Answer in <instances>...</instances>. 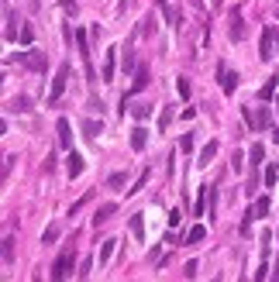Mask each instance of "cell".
<instances>
[{
  "instance_id": "cell-7",
  "label": "cell",
  "mask_w": 279,
  "mask_h": 282,
  "mask_svg": "<svg viewBox=\"0 0 279 282\" xmlns=\"http://www.w3.org/2000/svg\"><path fill=\"white\" fill-rule=\"evenodd\" d=\"M272 38H276V31L265 24V31H262V41H259V59L265 62V59H272L276 52H272Z\"/></svg>"
},
{
  "instance_id": "cell-18",
  "label": "cell",
  "mask_w": 279,
  "mask_h": 282,
  "mask_svg": "<svg viewBox=\"0 0 279 282\" xmlns=\"http://www.w3.org/2000/svg\"><path fill=\"white\" fill-rule=\"evenodd\" d=\"M276 86H279V76H269L259 90V100H272V96H276Z\"/></svg>"
},
{
  "instance_id": "cell-37",
  "label": "cell",
  "mask_w": 279,
  "mask_h": 282,
  "mask_svg": "<svg viewBox=\"0 0 279 282\" xmlns=\"http://www.w3.org/2000/svg\"><path fill=\"white\" fill-rule=\"evenodd\" d=\"M193 145H197V141H193V134H183L180 148H183V151H193Z\"/></svg>"
},
{
  "instance_id": "cell-48",
  "label": "cell",
  "mask_w": 279,
  "mask_h": 282,
  "mask_svg": "<svg viewBox=\"0 0 279 282\" xmlns=\"http://www.w3.org/2000/svg\"><path fill=\"white\" fill-rule=\"evenodd\" d=\"M276 165H279V162H276Z\"/></svg>"
},
{
  "instance_id": "cell-33",
  "label": "cell",
  "mask_w": 279,
  "mask_h": 282,
  "mask_svg": "<svg viewBox=\"0 0 279 282\" xmlns=\"http://www.w3.org/2000/svg\"><path fill=\"white\" fill-rule=\"evenodd\" d=\"M90 200H93V193H86V196H83V200H76V203H73V207H69V217H76V213H80V210L86 207V203H90Z\"/></svg>"
},
{
  "instance_id": "cell-31",
  "label": "cell",
  "mask_w": 279,
  "mask_h": 282,
  "mask_svg": "<svg viewBox=\"0 0 279 282\" xmlns=\"http://www.w3.org/2000/svg\"><path fill=\"white\" fill-rule=\"evenodd\" d=\"M124 183H128V176H124V172H114V176L107 179V189H121Z\"/></svg>"
},
{
  "instance_id": "cell-27",
  "label": "cell",
  "mask_w": 279,
  "mask_h": 282,
  "mask_svg": "<svg viewBox=\"0 0 279 282\" xmlns=\"http://www.w3.org/2000/svg\"><path fill=\"white\" fill-rule=\"evenodd\" d=\"M148 176H152V172H148V169L141 172L138 179H135V183H131V189H128V196H135V193H141V189H145V183H148Z\"/></svg>"
},
{
  "instance_id": "cell-25",
  "label": "cell",
  "mask_w": 279,
  "mask_h": 282,
  "mask_svg": "<svg viewBox=\"0 0 279 282\" xmlns=\"http://www.w3.org/2000/svg\"><path fill=\"white\" fill-rule=\"evenodd\" d=\"M121 69H124V76L135 73V52H131V45L124 48V55H121Z\"/></svg>"
},
{
  "instance_id": "cell-12",
  "label": "cell",
  "mask_w": 279,
  "mask_h": 282,
  "mask_svg": "<svg viewBox=\"0 0 279 282\" xmlns=\"http://www.w3.org/2000/svg\"><path fill=\"white\" fill-rule=\"evenodd\" d=\"M4 21H7V28H4V38H7V41H14V38H18V28H14V24H18V14L7 7V11H4Z\"/></svg>"
},
{
  "instance_id": "cell-1",
  "label": "cell",
  "mask_w": 279,
  "mask_h": 282,
  "mask_svg": "<svg viewBox=\"0 0 279 282\" xmlns=\"http://www.w3.org/2000/svg\"><path fill=\"white\" fill-rule=\"evenodd\" d=\"M69 73H73V66H69V62H62L59 73H55V79H52V86H48V96H45V103H48V107H55V103L62 100L66 83H69Z\"/></svg>"
},
{
  "instance_id": "cell-35",
  "label": "cell",
  "mask_w": 279,
  "mask_h": 282,
  "mask_svg": "<svg viewBox=\"0 0 279 282\" xmlns=\"http://www.w3.org/2000/svg\"><path fill=\"white\" fill-rule=\"evenodd\" d=\"M11 110H31V107H28V96H14V100H11Z\"/></svg>"
},
{
  "instance_id": "cell-38",
  "label": "cell",
  "mask_w": 279,
  "mask_h": 282,
  "mask_svg": "<svg viewBox=\"0 0 279 282\" xmlns=\"http://www.w3.org/2000/svg\"><path fill=\"white\" fill-rule=\"evenodd\" d=\"M90 268H93V262H90V258H83V265H80V279H90Z\"/></svg>"
},
{
  "instance_id": "cell-41",
  "label": "cell",
  "mask_w": 279,
  "mask_h": 282,
  "mask_svg": "<svg viewBox=\"0 0 279 282\" xmlns=\"http://www.w3.org/2000/svg\"><path fill=\"white\" fill-rule=\"evenodd\" d=\"M31 38H35V31H31V28H24V31H21V41H24V45H31Z\"/></svg>"
},
{
  "instance_id": "cell-15",
  "label": "cell",
  "mask_w": 279,
  "mask_h": 282,
  "mask_svg": "<svg viewBox=\"0 0 279 282\" xmlns=\"http://www.w3.org/2000/svg\"><path fill=\"white\" fill-rule=\"evenodd\" d=\"M262 158H265V145H262V141H255V145L248 148V165H252V169H259Z\"/></svg>"
},
{
  "instance_id": "cell-23",
  "label": "cell",
  "mask_w": 279,
  "mask_h": 282,
  "mask_svg": "<svg viewBox=\"0 0 279 282\" xmlns=\"http://www.w3.org/2000/svg\"><path fill=\"white\" fill-rule=\"evenodd\" d=\"M83 134L93 141L97 134H103V121H83Z\"/></svg>"
},
{
  "instance_id": "cell-29",
  "label": "cell",
  "mask_w": 279,
  "mask_h": 282,
  "mask_svg": "<svg viewBox=\"0 0 279 282\" xmlns=\"http://www.w3.org/2000/svg\"><path fill=\"white\" fill-rule=\"evenodd\" d=\"M169 124H173V107H162V114H159V134L165 131Z\"/></svg>"
},
{
  "instance_id": "cell-11",
  "label": "cell",
  "mask_w": 279,
  "mask_h": 282,
  "mask_svg": "<svg viewBox=\"0 0 279 282\" xmlns=\"http://www.w3.org/2000/svg\"><path fill=\"white\" fill-rule=\"evenodd\" d=\"M235 86H238V73H231V69L220 66V90L224 93H235Z\"/></svg>"
},
{
  "instance_id": "cell-9",
  "label": "cell",
  "mask_w": 279,
  "mask_h": 282,
  "mask_svg": "<svg viewBox=\"0 0 279 282\" xmlns=\"http://www.w3.org/2000/svg\"><path fill=\"white\" fill-rule=\"evenodd\" d=\"M66 172H69V179H76V176H83V155H76V151H69V155H66Z\"/></svg>"
},
{
  "instance_id": "cell-3",
  "label": "cell",
  "mask_w": 279,
  "mask_h": 282,
  "mask_svg": "<svg viewBox=\"0 0 279 282\" xmlns=\"http://www.w3.org/2000/svg\"><path fill=\"white\" fill-rule=\"evenodd\" d=\"M73 262H76V255L66 248L59 258H55V265H52V282H66V279H69V272H73Z\"/></svg>"
},
{
  "instance_id": "cell-32",
  "label": "cell",
  "mask_w": 279,
  "mask_h": 282,
  "mask_svg": "<svg viewBox=\"0 0 279 282\" xmlns=\"http://www.w3.org/2000/svg\"><path fill=\"white\" fill-rule=\"evenodd\" d=\"M159 7H162V18L169 21V24H180V18H176V14H173V7H169V4H165V0H159Z\"/></svg>"
},
{
  "instance_id": "cell-34",
  "label": "cell",
  "mask_w": 279,
  "mask_h": 282,
  "mask_svg": "<svg viewBox=\"0 0 279 282\" xmlns=\"http://www.w3.org/2000/svg\"><path fill=\"white\" fill-rule=\"evenodd\" d=\"M279 183V165H269L265 169V186H276Z\"/></svg>"
},
{
  "instance_id": "cell-21",
  "label": "cell",
  "mask_w": 279,
  "mask_h": 282,
  "mask_svg": "<svg viewBox=\"0 0 279 282\" xmlns=\"http://www.w3.org/2000/svg\"><path fill=\"white\" fill-rule=\"evenodd\" d=\"M214 155H217V141H207V145L200 148V162H197V165H210Z\"/></svg>"
},
{
  "instance_id": "cell-13",
  "label": "cell",
  "mask_w": 279,
  "mask_h": 282,
  "mask_svg": "<svg viewBox=\"0 0 279 282\" xmlns=\"http://www.w3.org/2000/svg\"><path fill=\"white\" fill-rule=\"evenodd\" d=\"M114 251H118V241H114V238H110V241H103V245H100V255H97V262H100V268H103V265L110 262V258H114Z\"/></svg>"
},
{
  "instance_id": "cell-30",
  "label": "cell",
  "mask_w": 279,
  "mask_h": 282,
  "mask_svg": "<svg viewBox=\"0 0 279 282\" xmlns=\"http://www.w3.org/2000/svg\"><path fill=\"white\" fill-rule=\"evenodd\" d=\"M252 213H255V217H265V213H269V196L255 200V203H252Z\"/></svg>"
},
{
  "instance_id": "cell-2",
  "label": "cell",
  "mask_w": 279,
  "mask_h": 282,
  "mask_svg": "<svg viewBox=\"0 0 279 282\" xmlns=\"http://www.w3.org/2000/svg\"><path fill=\"white\" fill-rule=\"evenodd\" d=\"M241 114H245V121H248V128H252V131H265V128H272V114L265 110V107H259V110L241 107Z\"/></svg>"
},
{
  "instance_id": "cell-39",
  "label": "cell",
  "mask_w": 279,
  "mask_h": 282,
  "mask_svg": "<svg viewBox=\"0 0 279 282\" xmlns=\"http://www.w3.org/2000/svg\"><path fill=\"white\" fill-rule=\"evenodd\" d=\"M14 162H18V158H14V155H7V158H4V179H7V176H11V169H14Z\"/></svg>"
},
{
  "instance_id": "cell-6",
  "label": "cell",
  "mask_w": 279,
  "mask_h": 282,
  "mask_svg": "<svg viewBox=\"0 0 279 282\" xmlns=\"http://www.w3.org/2000/svg\"><path fill=\"white\" fill-rule=\"evenodd\" d=\"M114 69H118V48H107L103 52V69H100V79L110 83L114 79Z\"/></svg>"
},
{
  "instance_id": "cell-17",
  "label": "cell",
  "mask_w": 279,
  "mask_h": 282,
  "mask_svg": "<svg viewBox=\"0 0 279 282\" xmlns=\"http://www.w3.org/2000/svg\"><path fill=\"white\" fill-rule=\"evenodd\" d=\"M114 213H118V203H103V207L97 210V213H93V224H103V220H110V217H114Z\"/></svg>"
},
{
  "instance_id": "cell-36",
  "label": "cell",
  "mask_w": 279,
  "mask_h": 282,
  "mask_svg": "<svg viewBox=\"0 0 279 282\" xmlns=\"http://www.w3.org/2000/svg\"><path fill=\"white\" fill-rule=\"evenodd\" d=\"M176 90H180V96H183V100L190 96V79H186V76H180V79H176Z\"/></svg>"
},
{
  "instance_id": "cell-22",
  "label": "cell",
  "mask_w": 279,
  "mask_h": 282,
  "mask_svg": "<svg viewBox=\"0 0 279 282\" xmlns=\"http://www.w3.org/2000/svg\"><path fill=\"white\" fill-rule=\"evenodd\" d=\"M11 265H14V234L4 238V268H11Z\"/></svg>"
},
{
  "instance_id": "cell-14",
  "label": "cell",
  "mask_w": 279,
  "mask_h": 282,
  "mask_svg": "<svg viewBox=\"0 0 279 282\" xmlns=\"http://www.w3.org/2000/svg\"><path fill=\"white\" fill-rule=\"evenodd\" d=\"M55 131H59V145H62V148H69V145H73V131H69V121H66V117H59Z\"/></svg>"
},
{
  "instance_id": "cell-16",
  "label": "cell",
  "mask_w": 279,
  "mask_h": 282,
  "mask_svg": "<svg viewBox=\"0 0 279 282\" xmlns=\"http://www.w3.org/2000/svg\"><path fill=\"white\" fill-rule=\"evenodd\" d=\"M128 231H131L135 241H145V220H141V213H135V217L128 220Z\"/></svg>"
},
{
  "instance_id": "cell-47",
  "label": "cell",
  "mask_w": 279,
  "mask_h": 282,
  "mask_svg": "<svg viewBox=\"0 0 279 282\" xmlns=\"http://www.w3.org/2000/svg\"><path fill=\"white\" fill-rule=\"evenodd\" d=\"M214 282H220V279H214Z\"/></svg>"
},
{
  "instance_id": "cell-45",
  "label": "cell",
  "mask_w": 279,
  "mask_h": 282,
  "mask_svg": "<svg viewBox=\"0 0 279 282\" xmlns=\"http://www.w3.org/2000/svg\"><path fill=\"white\" fill-rule=\"evenodd\" d=\"M276 18H279V7H276Z\"/></svg>"
},
{
  "instance_id": "cell-42",
  "label": "cell",
  "mask_w": 279,
  "mask_h": 282,
  "mask_svg": "<svg viewBox=\"0 0 279 282\" xmlns=\"http://www.w3.org/2000/svg\"><path fill=\"white\" fill-rule=\"evenodd\" d=\"M31 282H41V268H35V275H31Z\"/></svg>"
},
{
  "instance_id": "cell-28",
  "label": "cell",
  "mask_w": 279,
  "mask_h": 282,
  "mask_svg": "<svg viewBox=\"0 0 279 282\" xmlns=\"http://www.w3.org/2000/svg\"><path fill=\"white\" fill-rule=\"evenodd\" d=\"M131 114H135L138 121H148V117H152V103H135V107H131Z\"/></svg>"
},
{
  "instance_id": "cell-43",
  "label": "cell",
  "mask_w": 279,
  "mask_h": 282,
  "mask_svg": "<svg viewBox=\"0 0 279 282\" xmlns=\"http://www.w3.org/2000/svg\"><path fill=\"white\" fill-rule=\"evenodd\" d=\"M269 134H272V141H276V145H279V128H272V131H269Z\"/></svg>"
},
{
  "instance_id": "cell-8",
  "label": "cell",
  "mask_w": 279,
  "mask_h": 282,
  "mask_svg": "<svg viewBox=\"0 0 279 282\" xmlns=\"http://www.w3.org/2000/svg\"><path fill=\"white\" fill-rule=\"evenodd\" d=\"M76 45H80V55H83V62H86V79L93 83V79H97V73L90 69V45H86V31H76Z\"/></svg>"
},
{
  "instance_id": "cell-4",
  "label": "cell",
  "mask_w": 279,
  "mask_h": 282,
  "mask_svg": "<svg viewBox=\"0 0 279 282\" xmlns=\"http://www.w3.org/2000/svg\"><path fill=\"white\" fill-rule=\"evenodd\" d=\"M145 86H148V69H145V66H141V69H135V83H131V90H128V93H124V100H121V103H124V107H121V110H128V100H131V96H135V93H141V90H145Z\"/></svg>"
},
{
  "instance_id": "cell-20",
  "label": "cell",
  "mask_w": 279,
  "mask_h": 282,
  "mask_svg": "<svg viewBox=\"0 0 279 282\" xmlns=\"http://www.w3.org/2000/svg\"><path fill=\"white\" fill-rule=\"evenodd\" d=\"M203 238H207V227L203 224H193L190 231H186V245H200Z\"/></svg>"
},
{
  "instance_id": "cell-24",
  "label": "cell",
  "mask_w": 279,
  "mask_h": 282,
  "mask_svg": "<svg viewBox=\"0 0 279 282\" xmlns=\"http://www.w3.org/2000/svg\"><path fill=\"white\" fill-rule=\"evenodd\" d=\"M207 196H210V186H200L197 207H193V213H197V217H203V213H207Z\"/></svg>"
},
{
  "instance_id": "cell-44",
  "label": "cell",
  "mask_w": 279,
  "mask_h": 282,
  "mask_svg": "<svg viewBox=\"0 0 279 282\" xmlns=\"http://www.w3.org/2000/svg\"><path fill=\"white\" fill-rule=\"evenodd\" d=\"M210 4H214V7H224V0H210Z\"/></svg>"
},
{
  "instance_id": "cell-40",
  "label": "cell",
  "mask_w": 279,
  "mask_h": 282,
  "mask_svg": "<svg viewBox=\"0 0 279 282\" xmlns=\"http://www.w3.org/2000/svg\"><path fill=\"white\" fill-rule=\"evenodd\" d=\"M183 275H186V279H193V275H197V262H186V265H183Z\"/></svg>"
},
{
  "instance_id": "cell-10",
  "label": "cell",
  "mask_w": 279,
  "mask_h": 282,
  "mask_svg": "<svg viewBox=\"0 0 279 282\" xmlns=\"http://www.w3.org/2000/svg\"><path fill=\"white\" fill-rule=\"evenodd\" d=\"M228 38H231V41H241V38H245V21H241L238 11L231 14V28H228Z\"/></svg>"
},
{
  "instance_id": "cell-5",
  "label": "cell",
  "mask_w": 279,
  "mask_h": 282,
  "mask_svg": "<svg viewBox=\"0 0 279 282\" xmlns=\"http://www.w3.org/2000/svg\"><path fill=\"white\" fill-rule=\"evenodd\" d=\"M18 59L24 62V66H28V69H31V73H45V62H48V59L41 55V52H35V48H28V52H18Z\"/></svg>"
},
{
  "instance_id": "cell-46",
  "label": "cell",
  "mask_w": 279,
  "mask_h": 282,
  "mask_svg": "<svg viewBox=\"0 0 279 282\" xmlns=\"http://www.w3.org/2000/svg\"><path fill=\"white\" fill-rule=\"evenodd\" d=\"M276 107H279V96H276Z\"/></svg>"
},
{
  "instance_id": "cell-26",
  "label": "cell",
  "mask_w": 279,
  "mask_h": 282,
  "mask_svg": "<svg viewBox=\"0 0 279 282\" xmlns=\"http://www.w3.org/2000/svg\"><path fill=\"white\" fill-rule=\"evenodd\" d=\"M55 241H59V224H48L41 234V245H55Z\"/></svg>"
},
{
  "instance_id": "cell-19",
  "label": "cell",
  "mask_w": 279,
  "mask_h": 282,
  "mask_svg": "<svg viewBox=\"0 0 279 282\" xmlns=\"http://www.w3.org/2000/svg\"><path fill=\"white\" fill-rule=\"evenodd\" d=\"M145 145H148V131H145V128L138 124V128L131 131V148H135V151H141Z\"/></svg>"
}]
</instances>
